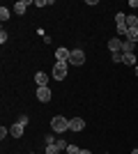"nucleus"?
Here are the masks:
<instances>
[{
  "mask_svg": "<svg viewBox=\"0 0 138 154\" xmlns=\"http://www.w3.org/2000/svg\"><path fill=\"white\" fill-rule=\"evenodd\" d=\"M51 131L53 134H65V131H69V117H62V115H55L51 117Z\"/></svg>",
  "mask_w": 138,
  "mask_h": 154,
  "instance_id": "1",
  "label": "nucleus"
},
{
  "mask_svg": "<svg viewBox=\"0 0 138 154\" xmlns=\"http://www.w3.org/2000/svg\"><path fill=\"white\" fill-rule=\"evenodd\" d=\"M67 71H69V62H55L53 64V81H65Z\"/></svg>",
  "mask_w": 138,
  "mask_h": 154,
  "instance_id": "2",
  "label": "nucleus"
},
{
  "mask_svg": "<svg viewBox=\"0 0 138 154\" xmlns=\"http://www.w3.org/2000/svg\"><path fill=\"white\" fill-rule=\"evenodd\" d=\"M69 64H74V67H83V64H85V53L81 51V48H74L72 58H69Z\"/></svg>",
  "mask_w": 138,
  "mask_h": 154,
  "instance_id": "3",
  "label": "nucleus"
},
{
  "mask_svg": "<svg viewBox=\"0 0 138 154\" xmlns=\"http://www.w3.org/2000/svg\"><path fill=\"white\" fill-rule=\"evenodd\" d=\"M83 129H85V120H83V117H72V120H69V131L81 134Z\"/></svg>",
  "mask_w": 138,
  "mask_h": 154,
  "instance_id": "4",
  "label": "nucleus"
},
{
  "mask_svg": "<svg viewBox=\"0 0 138 154\" xmlns=\"http://www.w3.org/2000/svg\"><path fill=\"white\" fill-rule=\"evenodd\" d=\"M37 99H39L41 103H46V101H51V97H53V92H51V88L48 85H44V88H37Z\"/></svg>",
  "mask_w": 138,
  "mask_h": 154,
  "instance_id": "5",
  "label": "nucleus"
},
{
  "mask_svg": "<svg viewBox=\"0 0 138 154\" xmlns=\"http://www.w3.org/2000/svg\"><path fill=\"white\" fill-rule=\"evenodd\" d=\"M69 58H72V51H69V48H65V46L55 48V60H58V62H69Z\"/></svg>",
  "mask_w": 138,
  "mask_h": 154,
  "instance_id": "6",
  "label": "nucleus"
},
{
  "mask_svg": "<svg viewBox=\"0 0 138 154\" xmlns=\"http://www.w3.org/2000/svg\"><path fill=\"white\" fill-rule=\"evenodd\" d=\"M32 5L30 0H19V2H14V14H19V16H23L26 14V9Z\"/></svg>",
  "mask_w": 138,
  "mask_h": 154,
  "instance_id": "7",
  "label": "nucleus"
},
{
  "mask_svg": "<svg viewBox=\"0 0 138 154\" xmlns=\"http://www.w3.org/2000/svg\"><path fill=\"white\" fill-rule=\"evenodd\" d=\"M108 51H111V53H122V39H120V37L108 39Z\"/></svg>",
  "mask_w": 138,
  "mask_h": 154,
  "instance_id": "8",
  "label": "nucleus"
},
{
  "mask_svg": "<svg viewBox=\"0 0 138 154\" xmlns=\"http://www.w3.org/2000/svg\"><path fill=\"white\" fill-rule=\"evenodd\" d=\"M122 64L136 67V64H138V60H136V53H122Z\"/></svg>",
  "mask_w": 138,
  "mask_h": 154,
  "instance_id": "9",
  "label": "nucleus"
},
{
  "mask_svg": "<svg viewBox=\"0 0 138 154\" xmlns=\"http://www.w3.org/2000/svg\"><path fill=\"white\" fill-rule=\"evenodd\" d=\"M23 124L21 122H16V124H12V127H9V136H14V138H21V136H23Z\"/></svg>",
  "mask_w": 138,
  "mask_h": 154,
  "instance_id": "10",
  "label": "nucleus"
},
{
  "mask_svg": "<svg viewBox=\"0 0 138 154\" xmlns=\"http://www.w3.org/2000/svg\"><path fill=\"white\" fill-rule=\"evenodd\" d=\"M35 83H37V88H44V85H48V76L44 71H37L35 74Z\"/></svg>",
  "mask_w": 138,
  "mask_h": 154,
  "instance_id": "11",
  "label": "nucleus"
},
{
  "mask_svg": "<svg viewBox=\"0 0 138 154\" xmlns=\"http://www.w3.org/2000/svg\"><path fill=\"white\" fill-rule=\"evenodd\" d=\"M127 28L138 30V16H136V14H127Z\"/></svg>",
  "mask_w": 138,
  "mask_h": 154,
  "instance_id": "12",
  "label": "nucleus"
},
{
  "mask_svg": "<svg viewBox=\"0 0 138 154\" xmlns=\"http://www.w3.org/2000/svg\"><path fill=\"white\" fill-rule=\"evenodd\" d=\"M133 48H136V44H133V42L122 39V53H133Z\"/></svg>",
  "mask_w": 138,
  "mask_h": 154,
  "instance_id": "13",
  "label": "nucleus"
},
{
  "mask_svg": "<svg viewBox=\"0 0 138 154\" xmlns=\"http://www.w3.org/2000/svg\"><path fill=\"white\" fill-rule=\"evenodd\" d=\"M9 16H12V9L9 7H0V21L5 23V21H9Z\"/></svg>",
  "mask_w": 138,
  "mask_h": 154,
  "instance_id": "14",
  "label": "nucleus"
},
{
  "mask_svg": "<svg viewBox=\"0 0 138 154\" xmlns=\"http://www.w3.org/2000/svg\"><path fill=\"white\" fill-rule=\"evenodd\" d=\"M115 26H127V14H122V12L115 14Z\"/></svg>",
  "mask_w": 138,
  "mask_h": 154,
  "instance_id": "15",
  "label": "nucleus"
},
{
  "mask_svg": "<svg viewBox=\"0 0 138 154\" xmlns=\"http://www.w3.org/2000/svg\"><path fill=\"white\" fill-rule=\"evenodd\" d=\"M55 143H58L55 134H46V136H44V145H46V147H48V145H55Z\"/></svg>",
  "mask_w": 138,
  "mask_h": 154,
  "instance_id": "16",
  "label": "nucleus"
},
{
  "mask_svg": "<svg viewBox=\"0 0 138 154\" xmlns=\"http://www.w3.org/2000/svg\"><path fill=\"white\" fill-rule=\"evenodd\" d=\"M127 39H129V42H133V44H138V30L129 28V32H127Z\"/></svg>",
  "mask_w": 138,
  "mask_h": 154,
  "instance_id": "17",
  "label": "nucleus"
},
{
  "mask_svg": "<svg viewBox=\"0 0 138 154\" xmlns=\"http://www.w3.org/2000/svg\"><path fill=\"white\" fill-rule=\"evenodd\" d=\"M62 152V149L58 147V145H48V147H46V154H60Z\"/></svg>",
  "mask_w": 138,
  "mask_h": 154,
  "instance_id": "18",
  "label": "nucleus"
},
{
  "mask_svg": "<svg viewBox=\"0 0 138 154\" xmlns=\"http://www.w3.org/2000/svg\"><path fill=\"white\" fill-rule=\"evenodd\" d=\"M81 149H78V145H72V143H69V147H67V154H78Z\"/></svg>",
  "mask_w": 138,
  "mask_h": 154,
  "instance_id": "19",
  "label": "nucleus"
},
{
  "mask_svg": "<svg viewBox=\"0 0 138 154\" xmlns=\"http://www.w3.org/2000/svg\"><path fill=\"white\" fill-rule=\"evenodd\" d=\"M111 60H113V62H120V64H122V53H111Z\"/></svg>",
  "mask_w": 138,
  "mask_h": 154,
  "instance_id": "20",
  "label": "nucleus"
},
{
  "mask_svg": "<svg viewBox=\"0 0 138 154\" xmlns=\"http://www.w3.org/2000/svg\"><path fill=\"white\" fill-rule=\"evenodd\" d=\"M53 0H35V5L37 7H46V5H51Z\"/></svg>",
  "mask_w": 138,
  "mask_h": 154,
  "instance_id": "21",
  "label": "nucleus"
},
{
  "mask_svg": "<svg viewBox=\"0 0 138 154\" xmlns=\"http://www.w3.org/2000/svg\"><path fill=\"white\" fill-rule=\"evenodd\" d=\"M7 136H9V129H7V127H0V138H2V140H5Z\"/></svg>",
  "mask_w": 138,
  "mask_h": 154,
  "instance_id": "22",
  "label": "nucleus"
},
{
  "mask_svg": "<svg viewBox=\"0 0 138 154\" xmlns=\"http://www.w3.org/2000/svg\"><path fill=\"white\" fill-rule=\"evenodd\" d=\"M5 42H7V32L0 30V44H5Z\"/></svg>",
  "mask_w": 138,
  "mask_h": 154,
  "instance_id": "23",
  "label": "nucleus"
},
{
  "mask_svg": "<svg viewBox=\"0 0 138 154\" xmlns=\"http://www.w3.org/2000/svg\"><path fill=\"white\" fill-rule=\"evenodd\" d=\"M129 7H133V9H138V0H129Z\"/></svg>",
  "mask_w": 138,
  "mask_h": 154,
  "instance_id": "24",
  "label": "nucleus"
},
{
  "mask_svg": "<svg viewBox=\"0 0 138 154\" xmlns=\"http://www.w3.org/2000/svg\"><path fill=\"white\" fill-rule=\"evenodd\" d=\"M78 154H92V152H90V149H81Z\"/></svg>",
  "mask_w": 138,
  "mask_h": 154,
  "instance_id": "25",
  "label": "nucleus"
},
{
  "mask_svg": "<svg viewBox=\"0 0 138 154\" xmlns=\"http://www.w3.org/2000/svg\"><path fill=\"white\" fill-rule=\"evenodd\" d=\"M133 74H136V76H138V64H136V67H133Z\"/></svg>",
  "mask_w": 138,
  "mask_h": 154,
  "instance_id": "26",
  "label": "nucleus"
},
{
  "mask_svg": "<svg viewBox=\"0 0 138 154\" xmlns=\"http://www.w3.org/2000/svg\"><path fill=\"white\" fill-rule=\"evenodd\" d=\"M131 154H138V147H136V149H133V152H131Z\"/></svg>",
  "mask_w": 138,
  "mask_h": 154,
  "instance_id": "27",
  "label": "nucleus"
},
{
  "mask_svg": "<svg viewBox=\"0 0 138 154\" xmlns=\"http://www.w3.org/2000/svg\"><path fill=\"white\" fill-rule=\"evenodd\" d=\"M28 154H35V152H28Z\"/></svg>",
  "mask_w": 138,
  "mask_h": 154,
  "instance_id": "28",
  "label": "nucleus"
}]
</instances>
